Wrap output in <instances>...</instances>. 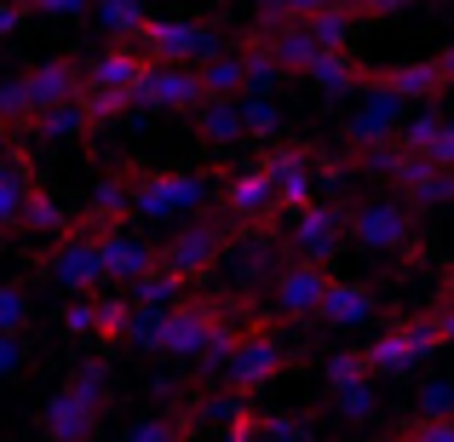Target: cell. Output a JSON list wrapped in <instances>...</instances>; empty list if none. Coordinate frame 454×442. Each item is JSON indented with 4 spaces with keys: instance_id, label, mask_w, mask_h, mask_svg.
<instances>
[{
    "instance_id": "25",
    "label": "cell",
    "mask_w": 454,
    "mask_h": 442,
    "mask_svg": "<svg viewBox=\"0 0 454 442\" xmlns=\"http://www.w3.org/2000/svg\"><path fill=\"white\" fill-rule=\"evenodd\" d=\"M190 133H196L207 150H231V144H242V138H247L242 104H201V110L190 115Z\"/></svg>"
},
{
    "instance_id": "13",
    "label": "cell",
    "mask_w": 454,
    "mask_h": 442,
    "mask_svg": "<svg viewBox=\"0 0 454 442\" xmlns=\"http://www.w3.org/2000/svg\"><path fill=\"white\" fill-rule=\"evenodd\" d=\"M368 92H391V98L403 104H432L449 92L443 69H437V58H409V64H386L368 75Z\"/></svg>"
},
{
    "instance_id": "5",
    "label": "cell",
    "mask_w": 454,
    "mask_h": 442,
    "mask_svg": "<svg viewBox=\"0 0 454 442\" xmlns=\"http://www.w3.org/2000/svg\"><path fill=\"white\" fill-rule=\"evenodd\" d=\"M231 253V230H224V219H190L184 230H173L161 242V270L178 282H207L213 270H219V259Z\"/></svg>"
},
{
    "instance_id": "7",
    "label": "cell",
    "mask_w": 454,
    "mask_h": 442,
    "mask_svg": "<svg viewBox=\"0 0 454 442\" xmlns=\"http://www.w3.org/2000/svg\"><path fill=\"white\" fill-rule=\"evenodd\" d=\"M133 46L150 58V64H178V69H201L207 58L224 52L219 35H213L207 23H190V18H150Z\"/></svg>"
},
{
    "instance_id": "11",
    "label": "cell",
    "mask_w": 454,
    "mask_h": 442,
    "mask_svg": "<svg viewBox=\"0 0 454 442\" xmlns=\"http://www.w3.org/2000/svg\"><path fill=\"white\" fill-rule=\"evenodd\" d=\"M207 104L201 92V69H178V64H150L138 81V110H173V115H196Z\"/></svg>"
},
{
    "instance_id": "4",
    "label": "cell",
    "mask_w": 454,
    "mask_h": 442,
    "mask_svg": "<svg viewBox=\"0 0 454 442\" xmlns=\"http://www.w3.org/2000/svg\"><path fill=\"white\" fill-rule=\"evenodd\" d=\"M363 351H368L374 379H380V374H414V368H426L437 351H449V333H443V322L426 310V316L391 322V328L374 333V345H363Z\"/></svg>"
},
{
    "instance_id": "22",
    "label": "cell",
    "mask_w": 454,
    "mask_h": 442,
    "mask_svg": "<svg viewBox=\"0 0 454 442\" xmlns=\"http://www.w3.org/2000/svg\"><path fill=\"white\" fill-rule=\"evenodd\" d=\"M201 92H207V104L247 98V52H242V46H224L219 58L201 64Z\"/></svg>"
},
{
    "instance_id": "17",
    "label": "cell",
    "mask_w": 454,
    "mask_h": 442,
    "mask_svg": "<svg viewBox=\"0 0 454 442\" xmlns=\"http://www.w3.org/2000/svg\"><path fill=\"white\" fill-rule=\"evenodd\" d=\"M98 420H104V414H92L69 385H58L52 397H46V408H41L35 425H41L46 442H92V437H98Z\"/></svg>"
},
{
    "instance_id": "21",
    "label": "cell",
    "mask_w": 454,
    "mask_h": 442,
    "mask_svg": "<svg viewBox=\"0 0 454 442\" xmlns=\"http://www.w3.org/2000/svg\"><path fill=\"white\" fill-rule=\"evenodd\" d=\"M374 316H380V293L368 288V282H351V276H333V288L317 310L322 328H363V322H374Z\"/></svg>"
},
{
    "instance_id": "24",
    "label": "cell",
    "mask_w": 454,
    "mask_h": 442,
    "mask_svg": "<svg viewBox=\"0 0 454 442\" xmlns=\"http://www.w3.org/2000/svg\"><path fill=\"white\" fill-rule=\"evenodd\" d=\"M254 41L270 52V64H277L282 75H305L310 81V69H317V58H322V46L310 41L305 29H277V35H254Z\"/></svg>"
},
{
    "instance_id": "3",
    "label": "cell",
    "mask_w": 454,
    "mask_h": 442,
    "mask_svg": "<svg viewBox=\"0 0 454 442\" xmlns=\"http://www.w3.org/2000/svg\"><path fill=\"white\" fill-rule=\"evenodd\" d=\"M351 242L363 253L386 259H420V236H414V207L403 196H368L351 207Z\"/></svg>"
},
{
    "instance_id": "9",
    "label": "cell",
    "mask_w": 454,
    "mask_h": 442,
    "mask_svg": "<svg viewBox=\"0 0 454 442\" xmlns=\"http://www.w3.org/2000/svg\"><path fill=\"white\" fill-rule=\"evenodd\" d=\"M288 242H294V259H305V265H328V270H333V253L351 242V213H345V207H328V201H317V207L294 213Z\"/></svg>"
},
{
    "instance_id": "12",
    "label": "cell",
    "mask_w": 454,
    "mask_h": 442,
    "mask_svg": "<svg viewBox=\"0 0 454 442\" xmlns=\"http://www.w3.org/2000/svg\"><path fill=\"white\" fill-rule=\"evenodd\" d=\"M127 219H133V178H127V167H115L110 178H98V184H92L87 207L75 213V230L115 236V230H127Z\"/></svg>"
},
{
    "instance_id": "2",
    "label": "cell",
    "mask_w": 454,
    "mask_h": 442,
    "mask_svg": "<svg viewBox=\"0 0 454 442\" xmlns=\"http://www.w3.org/2000/svg\"><path fill=\"white\" fill-rule=\"evenodd\" d=\"M288 368H294V356L277 345V333H270V316H265L231 356H224L219 368H213V379H219V391H224L231 402H242V397H254V391H265L270 379H282Z\"/></svg>"
},
{
    "instance_id": "37",
    "label": "cell",
    "mask_w": 454,
    "mask_h": 442,
    "mask_svg": "<svg viewBox=\"0 0 454 442\" xmlns=\"http://www.w3.org/2000/svg\"><path fill=\"white\" fill-rule=\"evenodd\" d=\"M98 299H75V305H64V316H58V322H64V333H75V339H81V333H92V339H98Z\"/></svg>"
},
{
    "instance_id": "35",
    "label": "cell",
    "mask_w": 454,
    "mask_h": 442,
    "mask_svg": "<svg viewBox=\"0 0 454 442\" xmlns=\"http://www.w3.org/2000/svg\"><path fill=\"white\" fill-rule=\"evenodd\" d=\"M386 442H454V420H403Z\"/></svg>"
},
{
    "instance_id": "38",
    "label": "cell",
    "mask_w": 454,
    "mask_h": 442,
    "mask_svg": "<svg viewBox=\"0 0 454 442\" xmlns=\"http://www.w3.org/2000/svg\"><path fill=\"white\" fill-rule=\"evenodd\" d=\"M437 310H454V259L443 265V276H437Z\"/></svg>"
},
{
    "instance_id": "18",
    "label": "cell",
    "mask_w": 454,
    "mask_h": 442,
    "mask_svg": "<svg viewBox=\"0 0 454 442\" xmlns=\"http://www.w3.org/2000/svg\"><path fill=\"white\" fill-rule=\"evenodd\" d=\"M403 110H409V104L391 98V92H368V104L345 121V138H351V144H368V150L397 144L403 127H409V121H403Z\"/></svg>"
},
{
    "instance_id": "28",
    "label": "cell",
    "mask_w": 454,
    "mask_h": 442,
    "mask_svg": "<svg viewBox=\"0 0 454 442\" xmlns=\"http://www.w3.org/2000/svg\"><path fill=\"white\" fill-rule=\"evenodd\" d=\"M322 385L340 397V391H356V385H374V368H368V351H333L322 362Z\"/></svg>"
},
{
    "instance_id": "27",
    "label": "cell",
    "mask_w": 454,
    "mask_h": 442,
    "mask_svg": "<svg viewBox=\"0 0 454 442\" xmlns=\"http://www.w3.org/2000/svg\"><path fill=\"white\" fill-rule=\"evenodd\" d=\"M201 408H167V414H145L121 431V442H196Z\"/></svg>"
},
{
    "instance_id": "15",
    "label": "cell",
    "mask_w": 454,
    "mask_h": 442,
    "mask_svg": "<svg viewBox=\"0 0 454 442\" xmlns=\"http://www.w3.org/2000/svg\"><path fill=\"white\" fill-rule=\"evenodd\" d=\"M270 173V184H277V213H305V207H317V196H310V150H300V144H282V150H270L265 161H259Z\"/></svg>"
},
{
    "instance_id": "34",
    "label": "cell",
    "mask_w": 454,
    "mask_h": 442,
    "mask_svg": "<svg viewBox=\"0 0 454 442\" xmlns=\"http://www.w3.org/2000/svg\"><path fill=\"white\" fill-rule=\"evenodd\" d=\"M242 121H247V138H265V144H277L282 133V110L265 98H242Z\"/></svg>"
},
{
    "instance_id": "30",
    "label": "cell",
    "mask_w": 454,
    "mask_h": 442,
    "mask_svg": "<svg viewBox=\"0 0 454 442\" xmlns=\"http://www.w3.org/2000/svg\"><path fill=\"white\" fill-rule=\"evenodd\" d=\"M92 110L87 104H64V110H52V115H41V121L29 127L35 138H46V144H58V138H81V133H92Z\"/></svg>"
},
{
    "instance_id": "41",
    "label": "cell",
    "mask_w": 454,
    "mask_h": 442,
    "mask_svg": "<svg viewBox=\"0 0 454 442\" xmlns=\"http://www.w3.org/2000/svg\"><path fill=\"white\" fill-rule=\"evenodd\" d=\"M437 322H443V333H449V345H454V310H432Z\"/></svg>"
},
{
    "instance_id": "10",
    "label": "cell",
    "mask_w": 454,
    "mask_h": 442,
    "mask_svg": "<svg viewBox=\"0 0 454 442\" xmlns=\"http://www.w3.org/2000/svg\"><path fill=\"white\" fill-rule=\"evenodd\" d=\"M23 87H29V104H35V121L64 104H81L87 98V58H46V64L23 69Z\"/></svg>"
},
{
    "instance_id": "33",
    "label": "cell",
    "mask_w": 454,
    "mask_h": 442,
    "mask_svg": "<svg viewBox=\"0 0 454 442\" xmlns=\"http://www.w3.org/2000/svg\"><path fill=\"white\" fill-rule=\"evenodd\" d=\"M127 328H133V299H98V339L127 345Z\"/></svg>"
},
{
    "instance_id": "6",
    "label": "cell",
    "mask_w": 454,
    "mask_h": 442,
    "mask_svg": "<svg viewBox=\"0 0 454 442\" xmlns=\"http://www.w3.org/2000/svg\"><path fill=\"white\" fill-rule=\"evenodd\" d=\"M41 276L58 282V288L75 293V299H98V288L110 282V276H104V236L69 230L64 242H52L41 253Z\"/></svg>"
},
{
    "instance_id": "23",
    "label": "cell",
    "mask_w": 454,
    "mask_h": 442,
    "mask_svg": "<svg viewBox=\"0 0 454 442\" xmlns=\"http://www.w3.org/2000/svg\"><path fill=\"white\" fill-rule=\"evenodd\" d=\"M368 75H374V69L356 52H322L317 69H310V87H322L328 98H345V92H368Z\"/></svg>"
},
{
    "instance_id": "40",
    "label": "cell",
    "mask_w": 454,
    "mask_h": 442,
    "mask_svg": "<svg viewBox=\"0 0 454 442\" xmlns=\"http://www.w3.org/2000/svg\"><path fill=\"white\" fill-rule=\"evenodd\" d=\"M437 69H443V81H449V87H454V41L443 46V52H437Z\"/></svg>"
},
{
    "instance_id": "29",
    "label": "cell",
    "mask_w": 454,
    "mask_h": 442,
    "mask_svg": "<svg viewBox=\"0 0 454 442\" xmlns=\"http://www.w3.org/2000/svg\"><path fill=\"white\" fill-rule=\"evenodd\" d=\"M69 391H75V397L87 402L92 414H104V408H110V362H98V356L75 362V374H69Z\"/></svg>"
},
{
    "instance_id": "31",
    "label": "cell",
    "mask_w": 454,
    "mask_h": 442,
    "mask_svg": "<svg viewBox=\"0 0 454 442\" xmlns=\"http://www.w3.org/2000/svg\"><path fill=\"white\" fill-rule=\"evenodd\" d=\"M35 322V299L23 282H0V339H23V328Z\"/></svg>"
},
{
    "instance_id": "39",
    "label": "cell",
    "mask_w": 454,
    "mask_h": 442,
    "mask_svg": "<svg viewBox=\"0 0 454 442\" xmlns=\"http://www.w3.org/2000/svg\"><path fill=\"white\" fill-rule=\"evenodd\" d=\"M23 18H29V6H0V35H12Z\"/></svg>"
},
{
    "instance_id": "8",
    "label": "cell",
    "mask_w": 454,
    "mask_h": 442,
    "mask_svg": "<svg viewBox=\"0 0 454 442\" xmlns=\"http://www.w3.org/2000/svg\"><path fill=\"white\" fill-rule=\"evenodd\" d=\"M333 288V270L328 265H305V259H288V265L270 276V316H288V322H317L322 299Z\"/></svg>"
},
{
    "instance_id": "36",
    "label": "cell",
    "mask_w": 454,
    "mask_h": 442,
    "mask_svg": "<svg viewBox=\"0 0 454 442\" xmlns=\"http://www.w3.org/2000/svg\"><path fill=\"white\" fill-rule=\"evenodd\" d=\"M437 133H443V115H414V121L403 127V138H397V144L409 150V155H426V150L437 144Z\"/></svg>"
},
{
    "instance_id": "32",
    "label": "cell",
    "mask_w": 454,
    "mask_h": 442,
    "mask_svg": "<svg viewBox=\"0 0 454 442\" xmlns=\"http://www.w3.org/2000/svg\"><path fill=\"white\" fill-rule=\"evenodd\" d=\"M333 414H340V420H351V425H368V420H380V391L374 385H356V391H340V397H333Z\"/></svg>"
},
{
    "instance_id": "20",
    "label": "cell",
    "mask_w": 454,
    "mask_h": 442,
    "mask_svg": "<svg viewBox=\"0 0 454 442\" xmlns=\"http://www.w3.org/2000/svg\"><path fill=\"white\" fill-rule=\"evenodd\" d=\"M41 190V173H35V155L29 150H12L0 161V236H18V219L29 207V196Z\"/></svg>"
},
{
    "instance_id": "1",
    "label": "cell",
    "mask_w": 454,
    "mask_h": 442,
    "mask_svg": "<svg viewBox=\"0 0 454 442\" xmlns=\"http://www.w3.org/2000/svg\"><path fill=\"white\" fill-rule=\"evenodd\" d=\"M133 178V219H184L201 201H213V184L224 190L231 173H201V167H127Z\"/></svg>"
},
{
    "instance_id": "26",
    "label": "cell",
    "mask_w": 454,
    "mask_h": 442,
    "mask_svg": "<svg viewBox=\"0 0 454 442\" xmlns=\"http://www.w3.org/2000/svg\"><path fill=\"white\" fill-rule=\"evenodd\" d=\"M69 230H75V213H69L64 201L41 184L29 196V207H23V219H18V236H46V242H64Z\"/></svg>"
},
{
    "instance_id": "19",
    "label": "cell",
    "mask_w": 454,
    "mask_h": 442,
    "mask_svg": "<svg viewBox=\"0 0 454 442\" xmlns=\"http://www.w3.org/2000/svg\"><path fill=\"white\" fill-rule=\"evenodd\" d=\"M150 58L138 46H104L87 58V92H138Z\"/></svg>"
},
{
    "instance_id": "14",
    "label": "cell",
    "mask_w": 454,
    "mask_h": 442,
    "mask_svg": "<svg viewBox=\"0 0 454 442\" xmlns=\"http://www.w3.org/2000/svg\"><path fill=\"white\" fill-rule=\"evenodd\" d=\"M155 270H161V242H150V236H133V230L104 236V276L121 282L127 293H133L138 282H150Z\"/></svg>"
},
{
    "instance_id": "16",
    "label": "cell",
    "mask_w": 454,
    "mask_h": 442,
    "mask_svg": "<svg viewBox=\"0 0 454 442\" xmlns=\"http://www.w3.org/2000/svg\"><path fill=\"white\" fill-rule=\"evenodd\" d=\"M224 213H231L236 224H270L277 219V184H270L265 167H247V173H231L219 190Z\"/></svg>"
}]
</instances>
